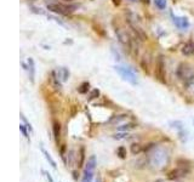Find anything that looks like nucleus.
I'll return each mask as SVG.
<instances>
[{
	"mask_svg": "<svg viewBox=\"0 0 194 182\" xmlns=\"http://www.w3.org/2000/svg\"><path fill=\"white\" fill-rule=\"evenodd\" d=\"M96 165H97L96 157H95V155H91L89 159H87L86 164H85V169H84V174H83V179H81V182H92Z\"/></svg>",
	"mask_w": 194,
	"mask_h": 182,
	"instance_id": "2",
	"label": "nucleus"
},
{
	"mask_svg": "<svg viewBox=\"0 0 194 182\" xmlns=\"http://www.w3.org/2000/svg\"><path fill=\"white\" fill-rule=\"evenodd\" d=\"M42 152H43V154L45 155V158H46V160H48L49 163H50V165L52 166V168H54V169H56L57 168V165H56V162L54 160V159H52V157L49 154V152L48 151H46L44 147H43V146H42Z\"/></svg>",
	"mask_w": 194,
	"mask_h": 182,
	"instance_id": "11",
	"label": "nucleus"
},
{
	"mask_svg": "<svg viewBox=\"0 0 194 182\" xmlns=\"http://www.w3.org/2000/svg\"><path fill=\"white\" fill-rule=\"evenodd\" d=\"M182 52H183L184 55L189 56V55H193L194 54V44L192 43H188L183 46V49H182Z\"/></svg>",
	"mask_w": 194,
	"mask_h": 182,
	"instance_id": "12",
	"label": "nucleus"
},
{
	"mask_svg": "<svg viewBox=\"0 0 194 182\" xmlns=\"http://www.w3.org/2000/svg\"><path fill=\"white\" fill-rule=\"evenodd\" d=\"M177 77L182 80H192L194 78L193 70L191 69V67H188L187 64H181L177 69Z\"/></svg>",
	"mask_w": 194,
	"mask_h": 182,
	"instance_id": "6",
	"label": "nucleus"
},
{
	"mask_svg": "<svg viewBox=\"0 0 194 182\" xmlns=\"http://www.w3.org/2000/svg\"><path fill=\"white\" fill-rule=\"evenodd\" d=\"M154 182H165V181H164V180H161V179H158V180H155Z\"/></svg>",
	"mask_w": 194,
	"mask_h": 182,
	"instance_id": "24",
	"label": "nucleus"
},
{
	"mask_svg": "<svg viewBox=\"0 0 194 182\" xmlns=\"http://www.w3.org/2000/svg\"><path fill=\"white\" fill-rule=\"evenodd\" d=\"M126 117L127 115H125V114H121V115H118V117L115 115V117H113V118L109 120V123H110V124H115V123H119L120 120H124Z\"/></svg>",
	"mask_w": 194,
	"mask_h": 182,
	"instance_id": "16",
	"label": "nucleus"
},
{
	"mask_svg": "<svg viewBox=\"0 0 194 182\" xmlns=\"http://www.w3.org/2000/svg\"><path fill=\"white\" fill-rule=\"evenodd\" d=\"M116 155H118L120 159H125L126 155H127V151L124 146H120V147L116 148Z\"/></svg>",
	"mask_w": 194,
	"mask_h": 182,
	"instance_id": "14",
	"label": "nucleus"
},
{
	"mask_svg": "<svg viewBox=\"0 0 194 182\" xmlns=\"http://www.w3.org/2000/svg\"><path fill=\"white\" fill-rule=\"evenodd\" d=\"M64 1H73V0H64Z\"/></svg>",
	"mask_w": 194,
	"mask_h": 182,
	"instance_id": "27",
	"label": "nucleus"
},
{
	"mask_svg": "<svg viewBox=\"0 0 194 182\" xmlns=\"http://www.w3.org/2000/svg\"><path fill=\"white\" fill-rule=\"evenodd\" d=\"M143 152V146L141 143H132L131 145V153L133 155H137Z\"/></svg>",
	"mask_w": 194,
	"mask_h": 182,
	"instance_id": "10",
	"label": "nucleus"
},
{
	"mask_svg": "<svg viewBox=\"0 0 194 182\" xmlns=\"http://www.w3.org/2000/svg\"><path fill=\"white\" fill-rule=\"evenodd\" d=\"M43 172H44V175L46 176V179H48V180H49L50 182H55V181H54V179L51 177V175H50L49 172H46V171H43Z\"/></svg>",
	"mask_w": 194,
	"mask_h": 182,
	"instance_id": "23",
	"label": "nucleus"
},
{
	"mask_svg": "<svg viewBox=\"0 0 194 182\" xmlns=\"http://www.w3.org/2000/svg\"><path fill=\"white\" fill-rule=\"evenodd\" d=\"M127 136H129L127 132L121 131L120 134H114V135H113V138H115V140H123V138H126Z\"/></svg>",
	"mask_w": 194,
	"mask_h": 182,
	"instance_id": "20",
	"label": "nucleus"
},
{
	"mask_svg": "<svg viewBox=\"0 0 194 182\" xmlns=\"http://www.w3.org/2000/svg\"><path fill=\"white\" fill-rule=\"evenodd\" d=\"M157 75H158V78H159L160 80L164 81V74H163V63L159 62V64H158V68H157Z\"/></svg>",
	"mask_w": 194,
	"mask_h": 182,
	"instance_id": "18",
	"label": "nucleus"
},
{
	"mask_svg": "<svg viewBox=\"0 0 194 182\" xmlns=\"http://www.w3.org/2000/svg\"><path fill=\"white\" fill-rule=\"evenodd\" d=\"M76 163H78V168H83L85 164V148L80 147L78 155H76Z\"/></svg>",
	"mask_w": 194,
	"mask_h": 182,
	"instance_id": "9",
	"label": "nucleus"
},
{
	"mask_svg": "<svg viewBox=\"0 0 194 182\" xmlns=\"http://www.w3.org/2000/svg\"><path fill=\"white\" fill-rule=\"evenodd\" d=\"M74 6H68V5H63V4H49L48 5V10L51 11V12L55 14H60V15H68L72 14L74 11Z\"/></svg>",
	"mask_w": 194,
	"mask_h": 182,
	"instance_id": "4",
	"label": "nucleus"
},
{
	"mask_svg": "<svg viewBox=\"0 0 194 182\" xmlns=\"http://www.w3.org/2000/svg\"><path fill=\"white\" fill-rule=\"evenodd\" d=\"M73 175H74V179H75V180H76V179H78V176H76V172H75V171L73 172Z\"/></svg>",
	"mask_w": 194,
	"mask_h": 182,
	"instance_id": "26",
	"label": "nucleus"
},
{
	"mask_svg": "<svg viewBox=\"0 0 194 182\" xmlns=\"http://www.w3.org/2000/svg\"><path fill=\"white\" fill-rule=\"evenodd\" d=\"M135 127H136V124H133V123H127V124L120 125V126L118 127V130L126 132V131H129V130H132V129H135Z\"/></svg>",
	"mask_w": 194,
	"mask_h": 182,
	"instance_id": "15",
	"label": "nucleus"
},
{
	"mask_svg": "<svg viewBox=\"0 0 194 182\" xmlns=\"http://www.w3.org/2000/svg\"><path fill=\"white\" fill-rule=\"evenodd\" d=\"M98 95H99V91H98L97 89L92 90V91H91V93L89 95V100H93V98H96V97H98Z\"/></svg>",
	"mask_w": 194,
	"mask_h": 182,
	"instance_id": "22",
	"label": "nucleus"
},
{
	"mask_svg": "<svg viewBox=\"0 0 194 182\" xmlns=\"http://www.w3.org/2000/svg\"><path fill=\"white\" fill-rule=\"evenodd\" d=\"M167 162H169V153L164 148H157L152 153L150 159H149L150 165L155 169H161L164 166H166Z\"/></svg>",
	"mask_w": 194,
	"mask_h": 182,
	"instance_id": "1",
	"label": "nucleus"
},
{
	"mask_svg": "<svg viewBox=\"0 0 194 182\" xmlns=\"http://www.w3.org/2000/svg\"><path fill=\"white\" fill-rule=\"evenodd\" d=\"M172 22L180 31H186V29L189 28V22H188V20L186 18V17L172 16Z\"/></svg>",
	"mask_w": 194,
	"mask_h": 182,
	"instance_id": "7",
	"label": "nucleus"
},
{
	"mask_svg": "<svg viewBox=\"0 0 194 182\" xmlns=\"http://www.w3.org/2000/svg\"><path fill=\"white\" fill-rule=\"evenodd\" d=\"M191 174V170L188 169V166H178L174 170H171L169 174H167V179L171 180V181H176V180H180L182 177H186Z\"/></svg>",
	"mask_w": 194,
	"mask_h": 182,
	"instance_id": "5",
	"label": "nucleus"
},
{
	"mask_svg": "<svg viewBox=\"0 0 194 182\" xmlns=\"http://www.w3.org/2000/svg\"><path fill=\"white\" fill-rule=\"evenodd\" d=\"M95 182H102V180H101V179H99V177H97V179H96V181H95Z\"/></svg>",
	"mask_w": 194,
	"mask_h": 182,
	"instance_id": "25",
	"label": "nucleus"
},
{
	"mask_svg": "<svg viewBox=\"0 0 194 182\" xmlns=\"http://www.w3.org/2000/svg\"><path fill=\"white\" fill-rule=\"evenodd\" d=\"M114 69L116 70V72L119 73L120 77L129 81L130 84L132 85H136L138 83V79H137V74L133 72V70L131 68H127V67H123V66H115Z\"/></svg>",
	"mask_w": 194,
	"mask_h": 182,
	"instance_id": "3",
	"label": "nucleus"
},
{
	"mask_svg": "<svg viewBox=\"0 0 194 182\" xmlns=\"http://www.w3.org/2000/svg\"><path fill=\"white\" fill-rule=\"evenodd\" d=\"M28 72H29V78L32 81H34V75H35V69H34V62L32 58L28 60Z\"/></svg>",
	"mask_w": 194,
	"mask_h": 182,
	"instance_id": "13",
	"label": "nucleus"
},
{
	"mask_svg": "<svg viewBox=\"0 0 194 182\" xmlns=\"http://www.w3.org/2000/svg\"><path fill=\"white\" fill-rule=\"evenodd\" d=\"M154 3L160 10H164L166 7V0H154Z\"/></svg>",
	"mask_w": 194,
	"mask_h": 182,
	"instance_id": "19",
	"label": "nucleus"
},
{
	"mask_svg": "<svg viewBox=\"0 0 194 182\" xmlns=\"http://www.w3.org/2000/svg\"><path fill=\"white\" fill-rule=\"evenodd\" d=\"M52 132H54V137L58 142V140L61 137V124L57 120H54L52 123Z\"/></svg>",
	"mask_w": 194,
	"mask_h": 182,
	"instance_id": "8",
	"label": "nucleus"
},
{
	"mask_svg": "<svg viewBox=\"0 0 194 182\" xmlns=\"http://www.w3.org/2000/svg\"><path fill=\"white\" fill-rule=\"evenodd\" d=\"M20 130H21V132L23 134V136H25L27 140H29V135H28V132H27V129H26V126L25 125H20Z\"/></svg>",
	"mask_w": 194,
	"mask_h": 182,
	"instance_id": "21",
	"label": "nucleus"
},
{
	"mask_svg": "<svg viewBox=\"0 0 194 182\" xmlns=\"http://www.w3.org/2000/svg\"><path fill=\"white\" fill-rule=\"evenodd\" d=\"M79 93H86L89 91V83H83L79 87H78Z\"/></svg>",
	"mask_w": 194,
	"mask_h": 182,
	"instance_id": "17",
	"label": "nucleus"
}]
</instances>
